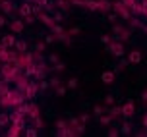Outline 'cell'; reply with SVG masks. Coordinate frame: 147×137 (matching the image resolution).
Segmentation results:
<instances>
[{
  "label": "cell",
  "mask_w": 147,
  "mask_h": 137,
  "mask_svg": "<svg viewBox=\"0 0 147 137\" xmlns=\"http://www.w3.org/2000/svg\"><path fill=\"white\" fill-rule=\"evenodd\" d=\"M16 48H18V50H20V52H23V50H25V48H27V44L23 43V41H20V43H16Z\"/></svg>",
  "instance_id": "cell-14"
},
{
  "label": "cell",
  "mask_w": 147,
  "mask_h": 137,
  "mask_svg": "<svg viewBox=\"0 0 147 137\" xmlns=\"http://www.w3.org/2000/svg\"><path fill=\"white\" fill-rule=\"evenodd\" d=\"M20 14H22V15H31V6H29V4H22Z\"/></svg>",
  "instance_id": "cell-7"
},
{
  "label": "cell",
  "mask_w": 147,
  "mask_h": 137,
  "mask_svg": "<svg viewBox=\"0 0 147 137\" xmlns=\"http://www.w3.org/2000/svg\"><path fill=\"white\" fill-rule=\"evenodd\" d=\"M122 2H124L128 8H134V4H136V0H122Z\"/></svg>",
  "instance_id": "cell-18"
},
{
  "label": "cell",
  "mask_w": 147,
  "mask_h": 137,
  "mask_svg": "<svg viewBox=\"0 0 147 137\" xmlns=\"http://www.w3.org/2000/svg\"><path fill=\"white\" fill-rule=\"evenodd\" d=\"M35 95H37V85L35 83H29V85H27V97L31 99V97H35Z\"/></svg>",
  "instance_id": "cell-6"
},
{
  "label": "cell",
  "mask_w": 147,
  "mask_h": 137,
  "mask_svg": "<svg viewBox=\"0 0 147 137\" xmlns=\"http://www.w3.org/2000/svg\"><path fill=\"white\" fill-rule=\"evenodd\" d=\"M10 27H12V31H14V33H18V31H22V29H23V23L18 19V21H14L12 25H10Z\"/></svg>",
  "instance_id": "cell-9"
},
{
  "label": "cell",
  "mask_w": 147,
  "mask_h": 137,
  "mask_svg": "<svg viewBox=\"0 0 147 137\" xmlns=\"http://www.w3.org/2000/svg\"><path fill=\"white\" fill-rule=\"evenodd\" d=\"M29 104H25V102H22V104H18V112L20 114H25V112H29Z\"/></svg>",
  "instance_id": "cell-10"
},
{
  "label": "cell",
  "mask_w": 147,
  "mask_h": 137,
  "mask_svg": "<svg viewBox=\"0 0 147 137\" xmlns=\"http://www.w3.org/2000/svg\"><path fill=\"white\" fill-rule=\"evenodd\" d=\"M8 122V116L6 114H0V126H2V124H6Z\"/></svg>",
  "instance_id": "cell-20"
},
{
  "label": "cell",
  "mask_w": 147,
  "mask_h": 137,
  "mask_svg": "<svg viewBox=\"0 0 147 137\" xmlns=\"http://www.w3.org/2000/svg\"><path fill=\"white\" fill-rule=\"evenodd\" d=\"M2 10L4 12H12V4L10 2H2Z\"/></svg>",
  "instance_id": "cell-15"
},
{
  "label": "cell",
  "mask_w": 147,
  "mask_h": 137,
  "mask_svg": "<svg viewBox=\"0 0 147 137\" xmlns=\"http://www.w3.org/2000/svg\"><path fill=\"white\" fill-rule=\"evenodd\" d=\"M114 81V72H105L103 73V83H112Z\"/></svg>",
  "instance_id": "cell-5"
},
{
  "label": "cell",
  "mask_w": 147,
  "mask_h": 137,
  "mask_svg": "<svg viewBox=\"0 0 147 137\" xmlns=\"http://www.w3.org/2000/svg\"><path fill=\"white\" fill-rule=\"evenodd\" d=\"M58 128H60V130H64V128H66V122H62V120H60V122H58Z\"/></svg>",
  "instance_id": "cell-26"
},
{
  "label": "cell",
  "mask_w": 147,
  "mask_h": 137,
  "mask_svg": "<svg viewBox=\"0 0 147 137\" xmlns=\"http://www.w3.org/2000/svg\"><path fill=\"white\" fill-rule=\"evenodd\" d=\"M143 126H145V128H147V114L143 116Z\"/></svg>",
  "instance_id": "cell-28"
},
{
  "label": "cell",
  "mask_w": 147,
  "mask_h": 137,
  "mask_svg": "<svg viewBox=\"0 0 147 137\" xmlns=\"http://www.w3.org/2000/svg\"><path fill=\"white\" fill-rule=\"evenodd\" d=\"M114 56H124V46L120 43H114V44H110V48H109Z\"/></svg>",
  "instance_id": "cell-2"
},
{
  "label": "cell",
  "mask_w": 147,
  "mask_h": 137,
  "mask_svg": "<svg viewBox=\"0 0 147 137\" xmlns=\"http://www.w3.org/2000/svg\"><path fill=\"white\" fill-rule=\"evenodd\" d=\"M85 6H87L89 10H99V2H95V0H89V2H85Z\"/></svg>",
  "instance_id": "cell-11"
},
{
  "label": "cell",
  "mask_w": 147,
  "mask_h": 137,
  "mask_svg": "<svg viewBox=\"0 0 147 137\" xmlns=\"http://www.w3.org/2000/svg\"><path fill=\"white\" fill-rule=\"evenodd\" d=\"M128 60H130L132 64H140V62H141V52L140 50H132V52H130V56H128Z\"/></svg>",
  "instance_id": "cell-3"
},
{
  "label": "cell",
  "mask_w": 147,
  "mask_h": 137,
  "mask_svg": "<svg viewBox=\"0 0 147 137\" xmlns=\"http://www.w3.org/2000/svg\"><path fill=\"white\" fill-rule=\"evenodd\" d=\"M56 93H58V95H64V93H66V89H64V87H58V91H56Z\"/></svg>",
  "instance_id": "cell-25"
},
{
  "label": "cell",
  "mask_w": 147,
  "mask_h": 137,
  "mask_svg": "<svg viewBox=\"0 0 147 137\" xmlns=\"http://www.w3.org/2000/svg\"><path fill=\"white\" fill-rule=\"evenodd\" d=\"M141 99H143V101L147 102V91H145V93H143V95H141Z\"/></svg>",
  "instance_id": "cell-27"
},
{
  "label": "cell",
  "mask_w": 147,
  "mask_h": 137,
  "mask_svg": "<svg viewBox=\"0 0 147 137\" xmlns=\"http://www.w3.org/2000/svg\"><path fill=\"white\" fill-rule=\"evenodd\" d=\"M101 41H103L105 44H109V43H110V37H109V35H103V39H101Z\"/></svg>",
  "instance_id": "cell-22"
},
{
  "label": "cell",
  "mask_w": 147,
  "mask_h": 137,
  "mask_svg": "<svg viewBox=\"0 0 147 137\" xmlns=\"http://www.w3.org/2000/svg\"><path fill=\"white\" fill-rule=\"evenodd\" d=\"M41 19H43V21L47 23V25H51V27H52V25H54V21H52V19H51V17H49V15H45V14H41Z\"/></svg>",
  "instance_id": "cell-13"
},
{
  "label": "cell",
  "mask_w": 147,
  "mask_h": 137,
  "mask_svg": "<svg viewBox=\"0 0 147 137\" xmlns=\"http://www.w3.org/2000/svg\"><path fill=\"white\" fill-rule=\"evenodd\" d=\"M101 124H105V126L110 124V116H103V118H101Z\"/></svg>",
  "instance_id": "cell-19"
},
{
  "label": "cell",
  "mask_w": 147,
  "mask_h": 137,
  "mask_svg": "<svg viewBox=\"0 0 147 137\" xmlns=\"http://www.w3.org/2000/svg\"><path fill=\"white\" fill-rule=\"evenodd\" d=\"M6 25V19H4V15H0V27H4Z\"/></svg>",
  "instance_id": "cell-24"
},
{
  "label": "cell",
  "mask_w": 147,
  "mask_h": 137,
  "mask_svg": "<svg viewBox=\"0 0 147 137\" xmlns=\"http://www.w3.org/2000/svg\"><path fill=\"white\" fill-rule=\"evenodd\" d=\"M109 135H110V137H118V135H120V133H118L116 130H110V131H109Z\"/></svg>",
  "instance_id": "cell-23"
},
{
  "label": "cell",
  "mask_w": 147,
  "mask_h": 137,
  "mask_svg": "<svg viewBox=\"0 0 147 137\" xmlns=\"http://www.w3.org/2000/svg\"><path fill=\"white\" fill-rule=\"evenodd\" d=\"M68 85H70V89H74V87L78 85V79H70V83H68Z\"/></svg>",
  "instance_id": "cell-21"
},
{
  "label": "cell",
  "mask_w": 147,
  "mask_h": 137,
  "mask_svg": "<svg viewBox=\"0 0 147 137\" xmlns=\"http://www.w3.org/2000/svg\"><path fill=\"white\" fill-rule=\"evenodd\" d=\"M130 130H132L130 124H124V126H122V133H130Z\"/></svg>",
  "instance_id": "cell-17"
},
{
  "label": "cell",
  "mask_w": 147,
  "mask_h": 137,
  "mask_svg": "<svg viewBox=\"0 0 147 137\" xmlns=\"http://www.w3.org/2000/svg\"><path fill=\"white\" fill-rule=\"evenodd\" d=\"M25 135H27V137H35V135H37V130H33V128H29V130L25 131Z\"/></svg>",
  "instance_id": "cell-16"
},
{
  "label": "cell",
  "mask_w": 147,
  "mask_h": 137,
  "mask_svg": "<svg viewBox=\"0 0 147 137\" xmlns=\"http://www.w3.org/2000/svg\"><path fill=\"white\" fill-rule=\"evenodd\" d=\"M14 43H16V41H14V37H12V35H6L4 39H2V44H4V46H12Z\"/></svg>",
  "instance_id": "cell-8"
},
{
  "label": "cell",
  "mask_w": 147,
  "mask_h": 137,
  "mask_svg": "<svg viewBox=\"0 0 147 137\" xmlns=\"http://www.w3.org/2000/svg\"><path fill=\"white\" fill-rule=\"evenodd\" d=\"M116 10H118V14L122 15L124 19H128V17H130V12H128V8H126V4H116Z\"/></svg>",
  "instance_id": "cell-4"
},
{
  "label": "cell",
  "mask_w": 147,
  "mask_h": 137,
  "mask_svg": "<svg viewBox=\"0 0 147 137\" xmlns=\"http://www.w3.org/2000/svg\"><path fill=\"white\" fill-rule=\"evenodd\" d=\"M20 130H22L20 126H14V128L10 130V133H8V135H10V137H16V135H20Z\"/></svg>",
  "instance_id": "cell-12"
},
{
  "label": "cell",
  "mask_w": 147,
  "mask_h": 137,
  "mask_svg": "<svg viewBox=\"0 0 147 137\" xmlns=\"http://www.w3.org/2000/svg\"><path fill=\"white\" fill-rule=\"evenodd\" d=\"M134 112H136V108H134V102L128 101L124 106H122V114H124V118H132Z\"/></svg>",
  "instance_id": "cell-1"
}]
</instances>
